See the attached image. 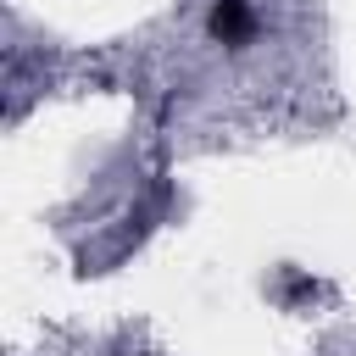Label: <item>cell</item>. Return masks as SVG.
Masks as SVG:
<instances>
[{
  "instance_id": "1",
  "label": "cell",
  "mask_w": 356,
  "mask_h": 356,
  "mask_svg": "<svg viewBox=\"0 0 356 356\" xmlns=\"http://www.w3.org/2000/svg\"><path fill=\"white\" fill-rule=\"evenodd\" d=\"M211 39H222L228 50H245L256 39V11L250 0H217L211 6Z\"/></svg>"
}]
</instances>
